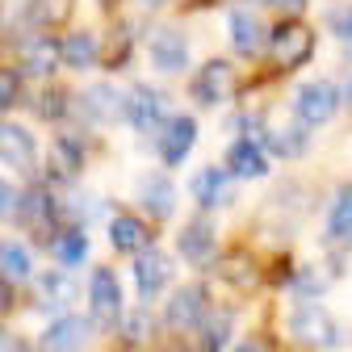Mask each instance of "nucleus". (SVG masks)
<instances>
[{
    "mask_svg": "<svg viewBox=\"0 0 352 352\" xmlns=\"http://www.w3.org/2000/svg\"><path fill=\"white\" fill-rule=\"evenodd\" d=\"M168 277H172V260L164 252H155V248L139 252V260H135V281H139V294L143 298H155L168 285Z\"/></svg>",
    "mask_w": 352,
    "mask_h": 352,
    "instance_id": "14",
    "label": "nucleus"
},
{
    "mask_svg": "<svg viewBox=\"0 0 352 352\" xmlns=\"http://www.w3.org/2000/svg\"><path fill=\"white\" fill-rule=\"evenodd\" d=\"M336 30H340V38L348 42V55H352V13H340V17H336Z\"/></svg>",
    "mask_w": 352,
    "mask_h": 352,
    "instance_id": "37",
    "label": "nucleus"
},
{
    "mask_svg": "<svg viewBox=\"0 0 352 352\" xmlns=\"http://www.w3.org/2000/svg\"><path fill=\"white\" fill-rule=\"evenodd\" d=\"M38 113H42V118H63V93H47Z\"/></svg>",
    "mask_w": 352,
    "mask_h": 352,
    "instance_id": "34",
    "label": "nucleus"
},
{
    "mask_svg": "<svg viewBox=\"0 0 352 352\" xmlns=\"http://www.w3.org/2000/svg\"><path fill=\"white\" fill-rule=\"evenodd\" d=\"M227 172L239 176V181H256V176L269 172V160H264V143L260 139H235L227 147Z\"/></svg>",
    "mask_w": 352,
    "mask_h": 352,
    "instance_id": "10",
    "label": "nucleus"
},
{
    "mask_svg": "<svg viewBox=\"0 0 352 352\" xmlns=\"http://www.w3.org/2000/svg\"><path fill=\"white\" fill-rule=\"evenodd\" d=\"M59 59H63V42H55V38H34L21 47L25 76H55Z\"/></svg>",
    "mask_w": 352,
    "mask_h": 352,
    "instance_id": "17",
    "label": "nucleus"
},
{
    "mask_svg": "<svg viewBox=\"0 0 352 352\" xmlns=\"http://www.w3.org/2000/svg\"><path fill=\"white\" fill-rule=\"evenodd\" d=\"M17 88H21V72L5 67V76H0V105H5V109L17 105Z\"/></svg>",
    "mask_w": 352,
    "mask_h": 352,
    "instance_id": "33",
    "label": "nucleus"
},
{
    "mask_svg": "<svg viewBox=\"0 0 352 352\" xmlns=\"http://www.w3.org/2000/svg\"><path fill=\"white\" fill-rule=\"evenodd\" d=\"M311 55H315V34L306 30L302 21H285L273 34V42H269V59H273L277 72H294V67H302Z\"/></svg>",
    "mask_w": 352,
    "mask_h": 352,
    "instance_id": "1",
    "label": "nucleus"
},
{
    "mask_svg": "<svg viewBox=\"0 0 352 352\" xmlns=\"http://www.w3.org/2000/svg\"><path fill=\"white\" fill-rule=\"evenodd\" d=\"M0 147H5V164L9 168H17V172H34V164H38V147H34V135L25 126H17V122H5V130H0Z\"/></svg>",
    "mask_w": 352,
    "mask_h": 352,
    "instance_id": "12",
    "label": "nucleus"
},
{
    "mask_svg": "<svg viewBox=\"0 0 352 352\" xmlns=\"http://www.w3.org/2000/svg\"><path fill=\"white\" fill-rule=\"evenodd\" d=\"M201 319H206V289L201 285L176 289L172 302H168V311H164V323L172 331H189V327H201Z\"/></svg>",
    "mask_w": 352,
    "mask_h": 352,
    "instance_id": "7",
    "label": "nucleus"
},
{
    "mask_svg": "<svg viewBox=\"0 0 352 352\" xmlns=\"http://www.w3.org/2000/svg\"><path fill=\"white\" fill-rule=\"evenodd\" d=\"M223 277H227L235 289H243V294H252V289L260 285V269H256V260H252L248 252H231V256L223 260Z\"/></svg>",
    "mask_w": 352,
    "mask_h": 352,
    "instance_id": "21",
    "label": "nucleus"
},
{
    "mask_svg": "<svg viewBox=\"0 0 352 352\" xmlns=\"http://www.w3.org/2000/svg\"><path fill=\"white\" fill-rule=\"evenodd\" d=\"M348 105H352V84H348Z\"/></svg>",
    "mask_w": 352,
    "mask_h": 352,
    "instance_id": "42",
    "label": "nucleus"
},
{
    "mask_svg": "<svg viewBox=\"0 0 352 352\" xmlns=\"http://www.w3.org/2000/svg\"><path fill=\"white\" fill-rule=\"evenodd\" d=\"M273 5H277L281 13H294V17H298V13L306 9V0H273Z\"/></svg>",
    "mask_w": 352,
    "mask_h": 352,
    "instance_id": "38",
    "label": "nucleus"
},
{
    "mask_svg": "<svg viewBox=\"0 0 352 352\" xmlns=\"http://www.w3.org/2000/svg\"><path fill=\"white\" fill-rule=\"evenodd\" d=\"M264 147L277 151V155H306V139L298 135V130H273Z\"/></svg>",
    "mask_w": 352,
    "mask_h": 352,
    "instance_id": "31",
    "label": "nucleus"
},
{
    "mask_svg": "<svg viewBox=\"0 0 352 352\" xmlns=\"http://www.w3.org/2000/svg\"><path fill=\"white\" fill-rule=\"evenodd\" d=\"M21 201L25 197H17L13 185H5V218H9V223H13V218H21Z\"/></svg>",
    "mask_w": 352,
    "mask_h": 352,
    "instance_id": "35",
    "label": "nucleus"
},
{
    "mask_svg": "<svg viewBox=\"0 0 352 352\" xmlns=\"http://www.w3.org/2000/svg\"><path fill=\"white\" fill-rule=\"evenodd\" d=\"M289 331L306 348H336V323L327 319V311H319V306H302V311H294Z\"/></svg>",
    "mask_w": 352,
    "mask_h": 352,
    "instance_id": "5",
    "label": "nucleus"
},
{
    "mask_svg": "<svg viewBox=\"0 0 352 352\" xmlns=\"http://www.w3.org/2000/svg\"><path fill=\"white\" fill-rule=\"evenodd\" d=\"M30 277V252L21 243H5V281H25Z\"/></svg>",
    "mask_w": 352,
    "mask_h": 352,
    "instance_id": "30",
    "label": "nucleus"
},
{
    "mask_svg": "<svg viewBox=\"0 0 352 352\" xmlns=\"http://www.w3.org/2000/svg\"><path fill=\"white\" fill-rule=\"evenodd\" d=\"M336 105H340V93H336V84H327V80L302 84L298 97H294V113H298V122H306V126H323V122L336 113Z\"/></svg>",
    "mask_w": 352,
    "mask_h": 352,
    "instance_id": "3",
    "label": "nucleus"
},
{
    "mask_svg": "<svg viewBox=\"0 0 352 352\" xmlns=\"http://www.w3.org/2000/svg\"><path fill=\"white\" fill-rule=\"evenodd\" d=\"M109 239H113L118 252L139 256V252H147V243H151V227L143 223V218H135V214H118L113 223H109Z\"/></svg>",
    "mask_w": 352,
    "mask_h": 352,
    "instance_id": "16",
    "label": "nucleus"
},
{
    "mask_svg": "<svg viewBox=\"0 0 352 352\" xmlns=\"http://www.w3.org/2000/svg\"><path fill=\"white\" fill-rule=\"evenodd\" d=\"M168 352H193V348H185V344H176V348H168Z\"/></svg>",
    "mask_w": 352,
    "mask_h": 352,
    "instance_id": "41",
    "label": "nucleus"
},
{
    "mask_svg": "<svg viewBox=\"0 0 352 352\" xmlns=\"http://www.w3.org/2000/svg\"><path fill=\"white\" fill-rule=\"evenodd\" d=\"M126 59H130V38H126V34H113V38H109V47L101 51V63H105L109 72H118Z\"/></svg>",
    "mask_w": 352,
    "mask_h": 352,
    "instance_id": "32",
    "label": "nucleus"
},
{
    "mask_svg": "<svg viewBox=\"0 0 352 352\" xmlns=\"http://www.w3.org/2000/svg\"><path fill=\"white\" fill-rule=\"evenodd\" d=\"M51 248L59 252V260H63V264H76V260H84L88 239H84V231H80V227H67V231H59V239H55Z\"/></svg>",
    "mask_w": 352,
    "mask_h": 352,
    "instance_id": "29",
    "label": "nucleus"
},
{
    "mask_svg": "<svg viewBox=\"0 0 352 352\" xmlns=\"http://www.w3.org/2000/svg\"><path fill=\"white\" fill-rule=\"evenodd\" d=\"M143 331H147V319H143V311H135V315H130V336H126V344H139Z\"/></svg>",
    "mask_w": 352,
    "mask_h": 352,
    "instance_id": "36",
    "label": "nucleus"
},
{
    "mask_svg": "<svg viewBox=\"0 0 352 352\" xmlns=\"http://www.w3.org/2000/svg\"><path fill=\"white\" fill-rule=\"evenodd\" d=\"M151 63L160 67V72H185V63H189V47H185V34L181 30H160L155 38H151Z\"/></svg>",
    "mask_w": 352,
    "mask_h": 352,
    "instance_id": "15",
    "label": "nucleus"
},
{
    "mask_svg": "<svg viewBox=\"0 0 352 352\" xmlns=\"http://www.w3.org/2000/svg\"><path fill=\"white\" fill-rule=\"evenodd\" d=\"M80 168H84V143L72 139V135H63V139L55 143V172H59V176H76Z\"/></svg>",
    "mask_w": 352,
    "mask_h": 352,
    "instance_id": "28",
    "label": "nucleus"
},
{
    "mask_svg": "<svg viewBox=\"0 0 352 352\" xmlns=\"http://www.w3.org/2000/svg\"><path fill=\"white\" fill-rule=\"evenodd\" d=\"M55 218H59V210H55V197H51L47 189H42V185L25 189V201H21V223H25V231H30L38 243H55V239H59Z\"/></svg>",
    "mask_w": 352,
    "mask_h": 352,
    "instance_id": "2",
    "label": "nucleus"
},
{
    "mask_svg": "<svg viewBox=\"0 0 352 352\" xmlns=\"http://www.w3.org/2000/svg\"><path fill=\"white\" fill-rule=\"evenodd\" d=\"M227 336H231V315L227 311H206V319H201V348L218 352L227 344Z\"/></svg>",
    "mask_w": 352,
    "mask_h": 352,
    "instance_id": "26",
    "label": "nucleus"
},
{
    "mask_svg": "<svg viewBox=\"0 0 352 352\" xmlns=\"http://www.w3.org/2000/svg\"><path fill=\"white\" fill-rule=\"evenodd\" d=\"M235 93V72L227 59H210L197 76H193V97L201 105H223Z\"/></svg>",
    "mask_w": 352,
    "mask_h": 352,
    "instance_id": "4",
    "label": "nucleus"
},
{
    "mask_svg": "<svg viewBox=\"0 0 352 352\" xmlns=\"http://www.w3.org/2000/svg\"><path fill=\"white\" fill-rule=\"evenodd\" d=\"M327 235L331 239H352V185H344L327 210Z\"/></svg>",
    "mask_w": 352,
    "mask_h": 352,
    "instance_id": "24",
    "label": "nucleus"
},
{
    "mask_svg": "<svg viewBox=\"0 0 352 352\" xmlns=\"http://www.w3.org/2000/svg\"><path fill=\"white\" fill-rule=\"evenodd\" d=\"M193 143H197V122L193 118H168L164 126H160V155H164V164H181L189 151H193Z\"/></svg>",
    "mask_w": 352,
    "mask_h": 352,
    "instance_id": "8",
    "label": "nucleus"
},
{
    "mask_svg": "<svg viewBox=\"0 0 352 352\" xmlns=\"http://www.w3.org/2000/svg\"><path fill=\"white\" fill-rule=\"evenodd\" d=\"M122 118H126L130 126H139V130H151V126H160V118H164V97L155 93V88H147V84H135V88L126 93Z\"/></svg>",
    "mask_w": 352,
    "mask_h": 352,
    "instance_id": "9",
    "label": "nucleus"
},
{
    "mask_svg": "<svg viewBox=\"0 0 352 352\" xmlns=\"http://www.w3.org/2000/svg\"><path fill=\"white\" fill-rule=\"evenodd\" d=\"M76 0H25V21L38 30H55L72 17Z\"/></svg>",
    "mask_w": 352,
    "mask_h": 352,
    "instance_id": "19",
    "label": "nucleus"
},
{
    "mask_svg": "<svg viewBox=\"0 0 352 352\" xmlns=\"http://www.w3.org/2000/svg\"><path fill=\"white\" fill-rule=\"evenodd\" d=\"M84 105H88V118H97V122H113V118H122L126 97H118L109 84H97V88H88V93H84Z\"/></svg>",
    "mask_w": 352,
    "mask_h": 352,
    "instance_id": "20",
    "label": "nucleus"
},
{
    "mask_svg": "<svg viewBox=\"0 0 352 352\" xmlns=\"http://www.w3.org/2000/svg\"><path fill=\"white\" fill-rule=\"evenodd\" d=\"M88 306H93V323L109 327L122 315V289L118 277L109 269H93V281H88Z\"/></svg>",
    "mask_w": 352,
    "mask_h": 352,
    "instance_id": "6",
    "label": "nucleus"
},
{
    "mask_svg": "<svg viewBox=\"0 0 352 352\" xmlns=\"http://www.w3.org/2000/svg\"><path fill=\"white\" fill-rule=\"evenodd\" d=\"M181 256L193 264V269H201V264H210L218 256V235H214V227L206 218H197V223H189L181 231Z\"/></svg>",
    "mask_w": 352,
    "mask_h": 352,
    "instance_id": "13",
    "label": "nucleus"
},
{
    "mask_svg": "<svg viewBox=\"0 0 352 352\" xmlns=\"http://www.w3.org/2000/svg\"><path fill=\"white\" fill-rule=\"evenodd\" d=\"M101 59V42L93 34H67L63 38V63L67 67H93Z\"/></svg>",
    "mask_w": 352,
    "mask_h": 352,
    "instance_id": "23",
    "label": "nucleus"
},
{
    "mask_svg": "<svg viewBox=\"0 0 352 352\" xmlns=\"http://www.w3.org/2000/svg\"><path fill=\"white\" fill-rule=\"evenodd\" d=\"M143 206H147L155 218H168V214H172L176 193H172V185H168V176H151V181L143 185Z\"/></svg>",
    "mask_w": 352,
    "mask_h": 352,
    "instance_id": "25",
    "label": "nucleus"
},
{
    "mask_svg": "<svg viewBox=\"0 0 352 352\" xmlns=\"http://www.w3.org/2000/svg\"><path fill=\"white\" fill-rule=\"evenodd\" d=\"M5 352H30V348H25V344H21L13 331H9V336H5Z\"/></svg>",
    "mask_w": 352,
    "mask_h": 352,
    "instance_id": "40",
    "label": "nucleus"
},
{
    "mask_svg": "<svg viewBox=\"0 0 352 352\" xmlns=\"http://www.w3.org/2000/svg\"><path fill=\"white\" fill-rule=\"evenodd\" d=\"M231 352H269V348H264V344H260V340H248V344H235V348H231Z\"/></svg>",
    "mask_w": 352,
    "mask_h": 352,
    "instance_id": "39",
    "label": "nucleus"
},
{
    "mask_svg": "<svg viewBox=\"0 0 352 352\" xmlns=\"http://www.w3.org/2000/svg\"><path fill=\"white\" fill-rule=\"evenodd\" d=\"M231 38H235V47H239L243 55H256V51H260V42H264V25H260V17L235 9V13H231Z\"/></svg>",
    "mask_w": 352,
    "mask_h": 352,
    "instance_id": "22",
    "label": "nucleus"
},
{
    "mask_svg": "<svg viewBox=\"0 0 352 352\" xmlns=\"http://www.w3.org/2000/svg\"><path fill=\"white\" fill-rule=\"evenodd\" d=\"M147 5H155V0H147Z\"/></svg>",
    "mask_w": 352,
    "mask_h": 352,
    "instance_id": "43",
    "label": "nucleus"
},
{
    "mask_svg": "<svg viewBox=\"0 0 352 352\" xmlns=\"http://www.w3.org/2000/svg\"><path fill=\"white\" fill-rule=\"evenodd\" d=\"M84 344H88V323L80 315H59L42 336V352H84Z\"/></svg>",
    "mask_w": 352,
    "mask_h": 352,
    "instance_id": "11",
    "label": "nucleus"
},
{
    "mask_svg": "<svg viewBox=\"0 0 352 352\" xmlns=\"http://www.w3.org/2000/svg\"><path fill=\"white\" fill-rule=\"evenodd\" d=\"M38 294H42V302H51V306H67L76 298V281L63 277V273H47V277H38Z\"/></svg>",
    "mask_w": 352,
    "mask_h": 352,
    "instance_id": "27",
    "label": "nucleus"
},
{
    "mask_svg": "<svg viewBox=\"0 0 352 352\" xmlns=\"http://www.w3.org/2000/svg\"><path fill=\"white\" fill-rule=\"evenodd\" d=\"M193 197L201 210H214V206H227L231 201V185H227V172L223 168H206L193 176Z\"/></svg>",
    "mask_w": 352,
    "mask_h": 352,
    "instance_id": "18",
    "label": "nucleus"
}]
</instances>
